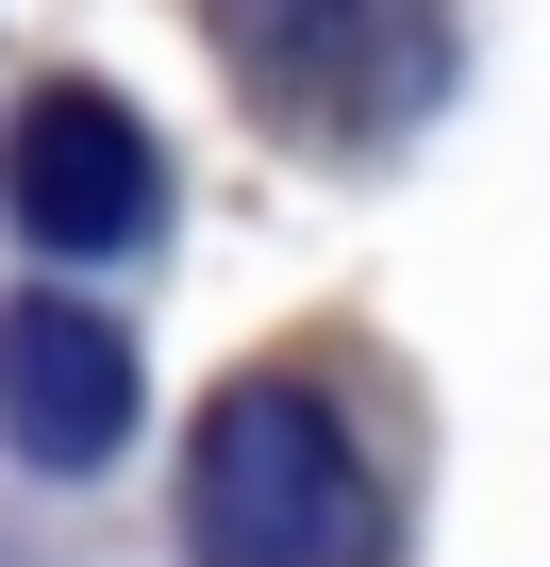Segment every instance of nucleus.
Here are the masks:
<instances>
[{"label": "nucleus", "mask_w": 550, "mask_h": 567, "mask_svg": "<svg viewBox=\"0 0 550 567\" xmlns=\"http://www.w3.org/2000/svg\"><path fill=\"white\" fill-rule=\"evenodd\" d=\"M184 550L200 567H384V484L351 417L284 368H250L184 434Z\"/></svg>", "instance_id": "1"}, {"label": "nucleus", "mask_w": 550, "mask_h": 567, "mask_svg": "<svg viewBox=\"0 0 550 567\" xmlns=\"http://www.w3.org/2000/svg\"><path fill=\"white\" fill-rule=\"evenodd\" d=\"M217 51L284 134H401L450 68L434 0H217Z\"/></svg>", "instance_id": "2"}, {"label": "nucleus", "mask_w": 550, "mask_h": 567, "mask_svg": "<svg viewBox=\"0 0 550 567\" xmlns=\"http://www.w3.org/2000/svg\"><path fill=\"white\" fill-rule=\"evenodd\" d=\"M0 217H18L34 250H68V267L151 250V234H167V151H151V117H134L117 84H34L18 134H0Z\"/></svg>", "instance_id": "3"}, {"label": "nucleus", "mask_w": 550, "mask_h": 567, "mask_svg": "<svg viewBox=\"0 0 550 567\" xmlns=\"http://www.w3.org/2000/svg\"><path fill=\"white\" fill-rule=\"evenodd\" d=\"M117 434H134V334L84 301H0V451L84 484L117 467Z\"/></svg>", "instance_id": "4"}]
</instances>
